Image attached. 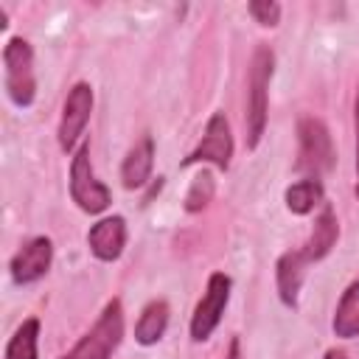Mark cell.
<instances>
[{"mask_svg":"<svg viewBox=\"0 0 359 359\" xmlns=\"http://www.w3.org/2000/svg\"><path fill=\"white\" fill-rule=\"evenodd\" d=\"M233 160V135H230V123L224 118V112H213L205 123V135L202 140L194 146V151L188 157H182V165H196V163H213L216 168L227 171Z\"/></svg>","mask_w":359,"mask_h":359,"instance_id":"7","label":"cell"},{"mask_svg":"<svg viewBox=\"0 0 359 359\" xmlns=\"http://www.w3.org/2000/svg\"><path fill=\"white\" fill-rule=\"evenodd\" d=\"M36 339H39V320L36 317L22 320L6 345V359H39Z\"/></svg>","mask_w":359,"mask_h":359,"instance_id":"17","label":"cell"},{"mask_svg":"<svg viewBox=\"0 0 359 359\" xmlns=\"http://www.w3.org/2000/svg\"><path fill=\"white\" fill-rule=\"evenodd\" d=\"M70 196L84 213H101L109 208L112 194L109 188L95 177L90 163V143H81L70 163Z\"/></svg>","mask_w":359,"mask_h":359,"instance_id":"5","label":"cell"},{"mask_svg":"<svg viewBox=\"0 0 359 359\" xmlns=\"http://www.w3.org/2000/svg\"><path fill=\"white\" fill-rule=\"evenodd\" d=\"M168 325V303L165 300H151L146 303V309L140 311L137 323H135V339L140 345H154Z\"/></svg>","mask_w":359,"mask_h":359,"instance_id":"15","label":"cell"},{"mask_svg":"<svg viewBox=\"0 0 359 359\" xmlns=\"http://www.w3.org/2000/svg\"><path fill=\"white\" fill-rule=\"evenodd\" d=\"M6 65V93L17 107H31L36 95V76H34V50L22 36H11L3 48Z\"/></svg>","mask_w":359,"mask_h":359,"instance_id":"4","label":"cell"},{"mask_svg":"<svg viewBox=\"0 0 359 359\" xmlns=\"http://www.w3.org/2000/svg\"><path fill=\"white\" fill-rule=\"evenodd\" d=\"M210 196H213V177H210L208 171H202V174H196L194 182H191V191H188V196H185V210H188V213L202 210V208L210 202Z\"/></svg>","mask_w":359,"mask_h":359,"instance_id":"18","label":"cell"},{"mask_svg":"<svg viewBox=\"0 0 359 359\" xmlns=\"http://www.w3.org/2000/svg\"><path fill=\"white\" fill-rule=\"evenodd\" d=\"M337 238H339V222H337V213H334L331 205H323L320 216L314 219V230H311V236H309L306 244L300 247V255H303L309 264L323 261V258L334 250Z\"/></svg>","mask_w":359,"mask_h":359,"instance_id":"11","label":"cell"},{"mask_svg":"<svg viewBox=\"0 0 359 359\" xmlns=\"http://www.w3.org/2000/svg\"><path fill=\"white\" fill-rule=\"evenodd\" d=\"M275 70V53L269 45H258L250 59V76H247V149H255L266 129V109H269V81Z\"/></svg>","mask_w":359,"mask_h":359,"instance_id":"1","label":"cell"},{"mask_svg":"<svg viewBox=\"0 0 359 359\" xmlns=\"http://www.w3.org/2000/svg\"><path fill=\"white\" fill-rule=\"evenodd\" d=\"M306 266L309 261L300 255V250H289L278 258L275 264V278H278V294H280V303L294 309L297 306V294H300V286H303V275H306Z\"/></svg>","mask_w":359,"mask_h":359,"instance_id":"13","label":"cell"},{"mask_svg":"<svg viewBox=\"0 0 359 359\" xmlns=\"http://www.w3.org/2000/svg\"><path fill=\"white\" fill-rule=\"evenodd\" d=\"M151 165H154V140H151V135H143L123 157V165H121L123 188H129V191L143 188L151 177Z\"/></svg>","mask_w":359,"mask_h":359,"instance_id":"12","label":"cell"},{"mask_svg":"<svg viewBox=\"0 0 359 359\" xmlns=\"http://www.w3.org/2000/svg\"><path fill=\"white\" fill-rule=\"evenodd\" d=\"M224 359H238V339L236 337L230 339V348H227V356Z\"/></svg>","mask_w":359,"mask_h":359,"instance_id":"21","label":"cell"},{"mask_svg":"<svg viewBox=\"0 0 359 359\" xmlns=\"http://www.w3.org/2000/svg\"><path fill=\"white\" fill-rule=\"evenodd\" d=\"M297 171H303L306 177L320 180L325 171L334 168V143L331 135L325 129V123L314 115L300 118L297 123Z\"/></svg>","mask_w":359,"mask_h":359,"instance_id":"3","label":"cell"},{"mask_svg":"<svg viewBox=\"0 0 359 359\" xmlns=\"http://www.w3.org/2000/svg\"><path fill=\"white\" fill-rule=\"evenodd\" d=\"M123 339V309L121 300L112 297L98 314L95 325L62 356V359H109Z\"/></svg>","mask_w":359,"mask_h":359,"instance_id":"2","label":"cell"},{"mask_svg":"<svg viewBox=\"0 0 359 359\" xmlns=\"http://www.w3.org/2000/svg\"><path fill=\"white\" fill-rule=\"evenodd\" d=\"M353 135H356V196H359V84H356V95H353Z\"/></svg>","mask_w":359,"mask_h":359,"instance_id":"20","label":"cell"},{"mask_svg":"<svg viewBox=\"0 0 359 359\" xmlns=\"http://www.w3.org/2000/svg\"><path fill=\"white\" fill-rule=\"evenodd\" d=\"M283 202L294 216H306L323 202V182L314 177H303L283 191Z\"/></svg>","mask_w":359,"mask_h":359,"instance_id":"16","label":"cell"},{"mask_svg":"<svg viewBox=\"0 0 359 359\" xmlns=\"http://www.w3.org/2000/svg\"><path fill=\"white\" fill-rule=\"evenodd\" d=\"M50 261H53V244H50V238L48 236H36V238L25 241L11 255V264H8L11 280L17 286L34 283V280H39L50 269Z\"/></svg>","mask_w":359,"mask_h":359,"instance_id":"9","label":"cell"},{"mask_svg":"<svg viewBox=\"0 0 359 359\" xmlns=\"http://www.w3.org/2000/svg\"><path fill=\"white\" fill-rule=\"evenodd\" d=\"M247 11L255 17V22H261L266 28H275L278 20H280V6L272 3V0H255V3L247 6Z\"/></svg>","mask_w":359,"mask_h":359,"instance_id":"19","label":"cell"},{"mask_svg":"<svg viewBox=\"0 0 359 359\" xmlns=\"http://www.w3.org/2000/svg\"><path fill=\"white\" fill-rule=\"evenodd\" d=\"M93 112V87L87 81H76L67 90V98L62 104V118H59V149L62 151H73V146L79 143V137L84 135V126L90 121Z\"/></svg>","mask_w":359,"mask_h":359,"instance_id":"8","label":"cell"},{"mask_svg":"<svg viewBox=\"0 0 359 359\" xmlns=\"http://www.w3.org/2000/svg\"><path fill=\"white\" fill-rule=\"evenodd\" d=\"M323 359H348L342 351H337V348H331V351H325V356Z\"/></svg>","mask_w":359,"mask_h":359,"instance_id":"22","label":"cell"},{"mask_svg":"<svg viewBox=\"0 0 359 359\" xmlns=\"http://www.w3.org/2000/svg\"><path fill=\"white\" fill-rule=\"evenodd\" d=\"M230 286H233V280L224 272H213L208 278V289L191 317V339L194 342H205L216 331V325L227 309V300H230Z\"/></svg>","mask_w":359,"mask_h":359,"instance_id":"6","label":"cell"},{"mask_svg":"<svg viewBox=\"0 0 359 359\" xmlns=\"http://www.w3.org/2000/svg\"><path fill=\"white\" fill-rule=\"evenodd\" d=\"M331 328L339 339H353L359 337V280H353L339 303H337V311H334V320H331Z\"/></svg>","mask_w":359,"mask_h":359,"instance_id":"14","label":"cell"},{"mask_svg":"<svg viewBox=\"0 0 359 359\" xmlns=\"http://www.w3.org/2000/svg\"><path fill=\"white\" fill-rule=\"evenodd\" d=\"M87 244H90V252L98 261L121 258V252L126 247V222H123V216H107V219L95 222L87 233Z\"/></svg>","mask_w":359,"mask_h":359,"instance_id":"10","label":"cell"}]
</instances>
